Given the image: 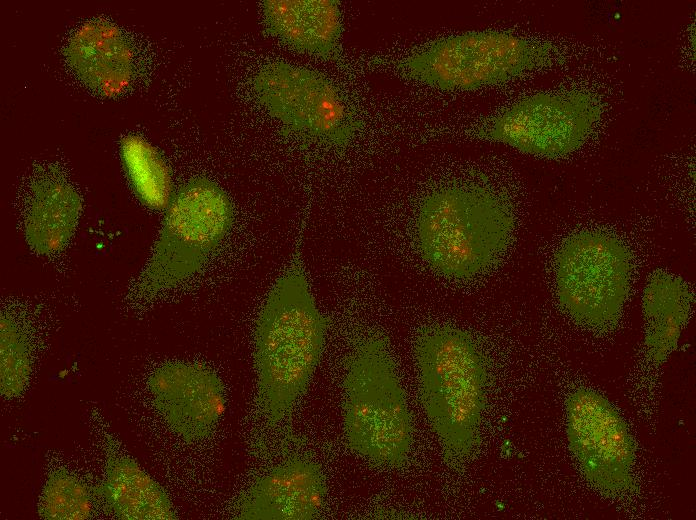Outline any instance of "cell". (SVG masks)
<instances>
[{"mask_svg": "<svg viewBox=\"0 0 696 520\" xmlns=\"http://www.w3.org/2000/svg\"><path fill=\"white\" fill-rule=\"evenodd\" d=\"M233 222L227 193L198 177L173 195L140 284L155 294L183 283L199 272L222 243Z\"/></svg>", "mask_w": 696, "mask_h": 520, "instance_id": "6", "label": "cell"}, {"mask_svg": "<svg viewBox=\"0 0 696 520\" xmlns=\"http://www.w3.org/2000/svg\"><path fill=\"white\" fill-rule=\"evenodd\" d=\"M65 57L75 75L103 96L122 93L133 75L128 41L117 26L102 19L87 21L75 31Z\"/></svg>", "mask_w": 696, "mask_h": 520, "instance_id": "13", "label": "cell"}, {"mask_svg": "<svg viewBox=\"0 0 696 520\" xmlns=\"http://www.w3.org/2000/svg\"><path fill=\"white\" fill-rule=\"evenodd\" d=\"M148 387L168 428L186 443L210 436L225 411L220 378L201 364L166 363L151 374Z\"/></svg>", "mask_w": 696, "mask_h": 520, "instance_id": "11", "label": "cell"}, {"mask_svg": "<svg viewBox=\"0 0 696 520\" xmlns=\"http://www.w3.org/2000/svg\"><path fill=\"white\" fill-rule=\"evenodd\" d=\"M691 303L688 285L676 275L660 272L646 284L642 300L644 346L653 363H663L677 348Z\"/></svg>", "mask_w": 696, "mask_h": 520, "instance_id": "16", "label": "cell"}, {"mask_svg": "<svg viewBox=\"0 0 696 520\" xmlns=\"http://www.w3.org/2000/svg\"><path fill=\"white\" fill-rule=\"evenodd\" d=\"M326 494L320 466L294 458L255 480L238 499L235 516L242 520H310L319 515Z\"/></svg>", "mask_w": 696, "mask_h": 520, "instance_id": "12", "label": "cell"}, {"mask_svg": "<svg viewBox=\"0 0 696 520\" xmlns=\"http://www.w3.org/2000/svg\"><path fill=\"white\" fill-rule=\"evenodd\" d=\"M120 155L131 186L143 205L166 210L173 192L170 169L158 150L137 135L125 136Z\"/></svg>", "mask_w": 696, "mask_h": 520, "instance_id": "18", "label": "cell"}, {"mask_svg": "<svg viewBox=\"0 0 696 520\" xmlns=\"http://www.w3.org/2000/svg\"><path fill=\"white\" fill-rule=\"evenodd\" d=\"M31 374L28 339L13 318L0 319V389L2 396L12 399L22 395Z\"/></svg>", "mask_w": 696, "mask_h": 520, "instance_id": "20", "label": "cell"}, {"mask_svg": "<svg viewBox=\"0 0 696 520\" xmlns=\"http://www.w3.org/2000/svg\"><path fill=\"white\" fill-rule=\"evenodd\" d=\"M81 209L80 195L66 181L48 179L38 183L24 225L29 247L41 255L61 251L76 230Z\"/></svg>", "mask_w": 696, "mask_h": 520, "instance_id": "17", "label": "cell"}, {"mask_svg": "<svg viewBox=\"0 0 696 520\" xmlns=\"http://www.w3.org/2000/svg\"><path fill=\"white\" fill-rule=\"evenodd\" d=\"M253 88L270 116L287 131L342 147L359 128L337 88L308 68L270 63L255 75Z\"/></svg>", "mask_w": 696, "mask_h": 520, "instance_id": "9", "label": "cell"}, {"mask_svg": "<svg viewBox=\"0 0 696 520\" xmlns=\"http://www.w3.org/2000/svg\"><path fill=\"white\" fill-rule=\"evenodd\" d=\"M92 510V492L74 473L57 468L48 475L38 503L42 519L85 520Z\"/></svg>", "mask_w": 696, "mask_h": 520, "instance_id": "19", "label": "cell"}, {"mask_svg": "<svg viewBox=\"0 0 696 520\" xmlns=\"http://www.w3.org/2000/svg\"><path fill=\"white\" fill-rule=\"evenodd\" d=\"M566 419L569 447L586 479L608 495L629 491L635 448L612 404L594 391L579 389L567 400Z\"/></svg>", "mask_w": 696, "mask_h": 520, "instance_id": "10", "label": "cell"}, {"mask_svg": "<svg viewBox=\"0 0 696 520\" xmlns=\"http://www.w3.org/2000/svg\"><path fill=\"white\" fill-rule=\"evenodd\" d=\"M415 357L423 409L449 463L467 459L480 443L487 364L474 339L448 325L425 329Z\"/></svg>", "mask_w": 696, "mask_h": 520, "instance_id": "2", "label": "cell"}, {"mask_svg": "<svg viewBox=\"0 0 696 520\" xmlns=\"http://www.w3.org/2000/svg\"><path fill=\"white\" fill-rule=\"evenodd\" d=\"M600 115L599 102L590 93L538 92L503 110L481 134L528 155L557 158L579 149Z\"/></svg>", "mask_w": 696, "mask_h": 520, "instance_id": "8", "label": "cell"}, {"mask_svg": "<svg viewBox=\"0 0 696 520\" xmlns=\"http://www.w3.org/2000/svg\"><path fill=\"white\" fill-rule=\"evenodd\" d=\"M93 494L121 520H173V504L165 489L131 457L109 452L104 477Z\"/></svg>", "mask_w": 696, "mask_h": 520, "instance_id": "15", "label": "cell"}, {"mask_svg": "<svg viewBox=\"0 0 696 520\" xmlns=\"http://www.w3.org/2000/svg\"><path fill=\"white\" fill-rule=\"evenodd\" d=\"M514 228L508 206L476 186H450L428 195L417 217L425 262L442 276L465 279L487 269L507 247Z\"/></svg>", "mask_w": 696, "mask_h": 520, "instance_id": "4", "label": "cell"}, {"mask_svg": "<svg viewBox=\"0 0 696 520\" xmlns=\"http://www.w3.org/2000/svg\"><path fill=\"white\" fill-rule=\"evenodd\" d=\"M268 32L293 49L323 59L338 50L341 13L335 0H265Z\"/></svg>", "mask_w": 696, "mask_h": 520, "instance_id": "14", "label": "cell"}, {"mask_svg": "<svg viewBox=\"0 0 696 520\" xmlns=\"http://www.w3.org/2000/svg\"><path fill=\"white\" fill-rule=\"evenodd\" d=\"M343 395L348 447L376 466L402 467L413 426L387 338L373 334L355 346L345 366Z\"/></svg>", "mask_w": 696, "mask_h": 520, "instance_id": "3", "label": "cell"}, {"mask_svg": "<svg viewBox=\"0 0 696 520\" xmlns=\"http://www.w3.org/2000/svg\"><path fill=\"white\" fill-rule=\"evenodd\" d=\"M631 269L630 253L618 238L594 231L575 234L556 256L559 303L584 325H610L627 299Z\"/></svg>", "mask_w": 696, "mask_h": 520, "instance_id": "7", "label": "cell"}, {"mask_svg": "<svg viewBox=\"0 0 696 520\" xmlns=\"http://www.w3.org/2000/svg\"><path fill=\"white\" fill-rule=\"evenodd\" d=\"M551 45L504 31L467 32L431 42L401 62L406 76L445 91H473L545 67Z\"/></svg>", "mask_w": 696, "mask_h": 520, "instance_id": "5", "label": "cell"}, {"mask_svg": "<svg viewBox=\"0 0 696 520\" xmlns=\"http://www.w3.org/2000/svg\"><path fill=\"white\" fill-rule=\"evenodd\" d=\"M328 324L297 252L273 283L254 327L258 403L271 425L287 418L308 389Z\"/></svg>", "mask_w": 696, "mask_h": 520, "instance_id": "1", "label": "cell"}]
</instances>
